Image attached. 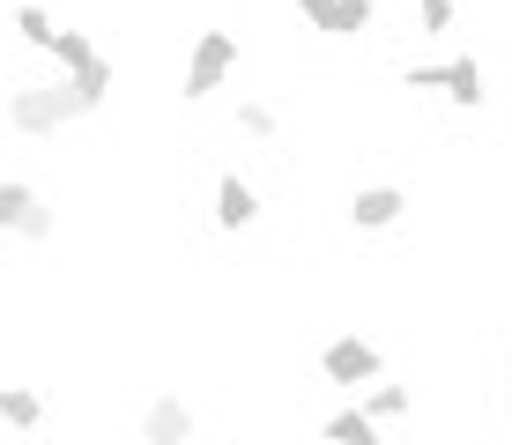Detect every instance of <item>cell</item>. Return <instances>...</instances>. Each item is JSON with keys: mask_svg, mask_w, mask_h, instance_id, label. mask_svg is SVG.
<instances>
[{"mask_svg": "<svg viewBox=\"0 0 512 445\" xmlns=\"http://www.w3.org/2000/svg\"><path fill=\"white\" fill-rule=\"evenodd\" d=\"M75 119H82V104H75V89H67L60 75L8 89V127L23 141H60V127H75Z\"/></svg>", "mask_w": 512, "mask_h": 445, "instance_id": "cell-1", "label": "cell"}, {"mask_svg": "<svg viewBox=\"0 0 512 445\" xmlns=\"http://www.w3.org/2000/svg\"><path fill=\"white\" fill-rule=\"evenodd\" d=\"M238 75V30H201L186 45V67H179V97L186 104H208L223 82Z\"/></svg>", "mask_w": 512, "mask_h": 445, "instance_id": "cell-2", "label": "cell"}, {"mask_svg": "<svg viewBox=\"0 0 512 445\" xmlns=\"http://www.w3.org/2000/svg\"><path fill=\"white\" fill-rule=\"evenodd\" d=\"M401 89H438V97H446L453 112H483V97H490V75H483V60H475V52H453V60L409 67V75H401Z\"/></svg>", "mask_w": 512, "mask_h": 445, "instance_id": "cell-3", "label": "cell"}, {"mask_svg": "<svg viewBox=\"0 0 512 445\" xmlns=\"http://www.w3.org/2000/svg\"><path fill=\"white\" fill-rule=\"evenodd\" d=\"M0 230L23 238V245H52L60 238V216H52V201L30 178H0Z\"/></svg>", "mask_w": 512, "mask_h": 445, "instance_id": "cell-4", "label": "cell"}, {"mask_svg": "<svg viewBox=\"0 0 512 445\" xmlns=\"http://www.w3.org/2000/svg\"><path fill=\"white\" fill-rule=\"evenodd\" d=\"M379 371H386V356H379V342L372 334H334V342L320 349V379L327 386H379Z\"/></svg>", "mask_w": 512, "mask_h": 445, "instance_id": "cell-5", "label": "cell"}, {"mask_svg": "<svg viewBox=\"0 0 512 445\" xmlns=\"http://www.w3.org/2000/svg\"><path fill=\"white\" fill-rule=\"evenodd\" d=\"M297 15H305L320 38H364V30L379 23V0H297Z\"/></svg>", "mask_w": 512, "mask_h": 445, "instance_id": "cell-6", "label": "cell"}, {"mask_svg": "<svg viewBox=\"0 0 512 445\" xmlns=\"http://www.w3.org/2000/svg\"><path fill=\"white\" fill-rule=\"evenodd\" d=\"M342 216H349V230H394L401 216H409V193L379 178V186H357V193H349Z\"/></svg>", "mask_w": 512, "mask_h": 445, "instance_id": "cell-7", "label": "cell"}, {"mask_svg": "<svg viewBox=\"0 0 512 445\" xmlns=\"http://www.w3.org/2000/svg\"><path fill=\"white\" fill-rule=\"evenodd\" d=\"M193 408L179 401V394H156L149 408H141V445H193Z\"/></svg>", "mask_w": 512, "mask_h": 445, "instance_id": "cell-8", "label": "cell"}, {"mask_svg": "<svg viewBox=\"0 0 512 445\" xmlns=\"http://www.w3.org/2000/svg\"><path fill=\"white\" fill-rule=\"evenodd\" d=\"M216 230H253L260 223V193H253V178H238V171H223L216 178Z\"/></svg>", "mask_w": 512, "mask_h": 445, "instance_id": "cell-9", "label": "cell"}, {"mask_svg": "<svg viewBox=\"0 0 512 445\" xmlns=\"http://www.w3.org/2000/svg\"><path fill=\"white\" fill-rule=\"evenodd\" d=\"M320 438H327V445H379V416H372L364 401H357V408H334V416L320 423Z\"/></svg>", "mask_w": 512, "mask_h": 445, "instance_id": "cell-10", "label": "cell"}, {"mask_svg": "<svg viewBox=\"0 0 512 445\" xmlns=\"http://www.w3.org/2000/svg\"><path fill=\"white\" fill-rule=\"evenodd\" d=\"M67 82V75H60ZM67 89H75V104H82V119H90V112H104V104H112V89H119V60H97L90 67V75H75V82H67Z\"/></svg>", "mask_w": 512, "mask_h": 445, "instance_id": "cell-11", "label": "cell"}, {"mask_svg": "<svg viewBox=\"0 0 512 445\" xmlns=\"http://www.w3.org/2000/svg\"><path fill=\"white\" fill-rule=\"evenodd\" d=\"M60 30H67V23H52V8H38V0H23V8H15V38H23L30 52H45V60H52V45H60Z\"/></svg>", "mask_w": 512, "mask_h": 445, "instance_id": "cell-12", "label": "cell"}, {"mask_svg": "<svg viewBox=\"0 0 512 445\" xmlns=\"http://www.w3.org/2000/svg\"><path fill=\"white\" fill-rule=\"evenodd\" d=\"M0 423H8V431H38L45 423V394L38 386H0Z\"/></svg>", "mask_w": 512, "mask_h": 445, "instance_id": "cell-13", "label": "cell"}, {"mask_svg": "<svg viewBox=\"0 0 512 445\" xmlns=\"http://www.w3.org/2000/svg\"><path fill=\"white\" fill-rule=\"evenodd\" d=\"M97 60H104V52H97L90 30H60V45H52V67H60L67 82H75V75H90Z\"/></svg>", "mask_w": 512, "mask_h": 445, "instance_id": "cell-14", "label": "cell"}, {"mask_svg": "<svg viewBox=\"0 0 512 445\" xmlns=\"http://www.w3.org/2000/svg\"><path fill=\"white\" fill-rule=\"evenodd\" d=\"M238 134H253V141H275V134H282L275 104H268V97H238Z\"/></svg>", "mask_w": 512, "mask_h": 445, "instance_id": "cell-15", "label": "cell"}, {"mask_svg": "<svg viewBox=\"0 0 512 445\" xmlns=\"http://www.w3.org/2000/svg\"><path fill=\"white\" fill-rule=\"evenodd\" d=\"M364 408H372V416L379 423H394V416H409V408H416V394H409V386H364Z\"/></svg>", "mask_w": 512, "mask_h": 445, "instance_id": "cell-16", "label": "cell"}, {"mask_svg": "<svg viewBox=\"0 0 512 445\" xmlns=\"http://www.w3.org/2000/svg\"><path fill=\"white\" fill-rule=\"evenodd\" d=\"M416 23H423V38H438V30L461 23V0H416Z\"/></svg>", "mask_w": 512, "mask_h": 445, "instance_id": "cell-17", "label": "cell"}]
</instances>
